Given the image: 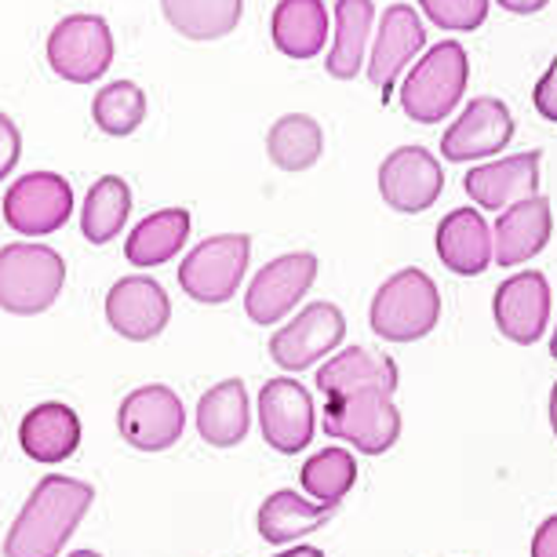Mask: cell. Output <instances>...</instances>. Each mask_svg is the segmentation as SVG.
Returning <instances> with one entry per match:
<instances>
[{
	"mask_svg": "<svg viewBox=\"0 0 557 557\" xmlns=\"http://www.w3.org/2000/svg\"><path fill=\"white\" fill-rule=\"evenodd\" d=\"M513 139V113L503 99L478 96L470 99L448 132L441 135V157L451 164H470L496 157Z\"/></svg>",
	"mask_w": 557,
	"mask_h": 557,
	"instance_id": "cell-14",
	"label": "cell"
},
{
	"mask_svg": "<svg viewBox=\"0 0 557 557\" xmlns=\"http://www.w3.org/2000/svg\"><path fill=\"white\" fill-rule=\"evenodd\" d=\"M470 84V59L459 40H441L423 59L412 62V70L401 81V110L416 124L448 121L459 107Z\"/></svg>",
	"mask_w": 557,
	"mask_h": 557,
	"instance_id": "cell-2",
	"label": "cell"
},
{
	"mask_svg": "<svg viewBox=\"0 0 557 557\" xmlns=\"http://www.w3.org/2000/svg\"><path fill=\"white\" fill-rule=\"evenodd\" d=\"M324 153V128L310 113H285L267 132V157L281 172H310Z\"/></svg>",
	"mask_w": 557,
	"mask_h": 557,
	"instance_id": "cell-28",
	"label": "cell"
},
{
	"mask_svg": "<svg viewBox=\"0 0 557 557\" xmlns=\"http://www.w3.org/2000/svg\"><path fill=\"white\" fill-rule=\"evenodd\" d=\"M299 485L313 503H321V507H329V510H339V503L350 496V488L357 485L354 451L343 445L321 448L318 456H310L302 462Z\"/></svg>",
	"mask_w": 557,
	"mask_h": 557,
	"instance_id": "cell-31",
	"label": "cell"
},
{
	"mask_svg": "<svg viewBox=\"0 0 557 557\" xmlns=\"http://www.w3.org/2000/svg\"><path fill=\"white\" fill-rule=\"evenodd\" d=\"M18 157H23V132H18V124L0 110V183L15 172Z\"/></svg>",
	"mask_w": 557,
	"mask_h": 557,
	"instance_id": "cell-34",
	"label": "cell"
},
{
	"mask_svg": "<svg viewBox=\"0 0 557 557\" xmlns=\"http://www.w3.org/2000/svg\"><path fill=\"white\" fill-rule=\"evenodd\" d=\"M550 234H554V212L543 194H535L521 205H510L507 212H499L496 226H492L496 262L499 267H521V262L535 259L550 245Z\"/></svg>",
	"mask_w": 557,
	"mask_h": 557,
	"instance_id": "cell-20",
	"label": "cell"
},
{
	"mask_svg": "<svg viewBox=\"0 0 557 557\" xmlns=\"http://www.w3.org/2000/svg\"><path fill=\"white\" fill-rule=\"evenodd\" d=\"M91 503L96 488L88 481L45 474L4 535V557H59Z\"/></svg>",
	"mask_w": 557,
	"mask_h": 557,
	"instance_id": "cell-1",
	"label": "cell"
},
{
	"mask_svg": "<svg viewBox=\"0 0 557 557\" xmlns=\"http://www.w3.org/2000/svg\"><path fill=\"white\" fill-rule=\"evenodd\" d=\"M107 321L110 329L128 343H150L157 339L168 321H172V299L146 273L121 277L107 296Z\"/></svg>",
	"mask_w": 557,
	"mask_h": 557,
	"instance_id": "cell-17",
	"label": "cell"
},
{
	"mask_svg": "<svg viewBox=\"0 0 557 557\" xmlns=\"http://www.w3.org/2000/svg\"><path fill=\"white\" fill-rule=\"evenodd\" d=\"M434 248L441 267H448L459 277H478L496 262V240H492V226L485 223L481 208H456L441 219Z\"/></svg>",
	"mask_w": 557,
	"mask_h": 557,
	"instance_id": "cell-19",
	"label": "cell"
},
{
	"mask_svg": "<svg viewBox=\"0 0 557 557\" xmlns=\"http://www.w3.org/2000/svg\"><path fill=\"white\" fill-rule=\"evenodd\" d=\"M419 8L430 23L448 34H470L488 18V0H419Z\"/></svg>",
	"mask_w": 557,
	"mask_h": 557,
	"instance_id": "cell-33",
	"label": "cell"
},
{
	"mask_svg": "<svg viewBox=\"0 0 557 557\" xmlns=\"http://www.w3.org/2000/svg\"><path fill=\"white\" fill-rule=\"evenodd\" d=\"M375 26L372 0H335V37L324 70L335 81H354L364 70V48Z\"/></svg>",
	"mask_w": 557,
	"mask_h": 557,
	"instance_id": "cell-27",
	"label": "cell"
},
{
	"mask_svg": "<svg viewBox=\"0 0 557 557\" xmlns=\"http://www.w3.org/2000/svg\"><path fill=\"white\" fill-rule=\"evenodd\" d=\"M66 285V262L55 248L15 240L0 248V310L34 318L55 307Z\"/></svg>",
	"mask_w": 557,
	"mask_h": 557,
	"instance_id": "cell-4",
	"label": "cell"
},
{
	"mask_svg": "<svg viewBox=\"0 0 557 557\" xmlns=\"http://www.w3.org/2000/svg\"><path fill=\"white\" fill-rule=\"evenodd\" d=\"M532 107L540 113L543 121L557 124V59L546 66V73L535 81V91H532Z\"/></svg>",
	"mask_w": 557,
	"mask_h": 557,
	"instance_id": "cell-35",
	"label": "cell"
},
{
	"mask_svg": "<svg viewBox=\"0 0 557 557\" xmlns=\"http://www.w3.org/2000/svg\"><path fill=\"white\" fill-rule=\"evenodd\" d=\"M132 215V186L121 175H102L91 183L81 208V234L88 245H110L121 237L124 223Z\"/></svg>",
	"mask_w": 557,
	"mask_h": 557,
	"instance_id": "cell-30",
	"label": "cell"
},
{
	"mask_svg": "<svg viewBox=\"0 0 557 557\" xmlns=\"http://www.w3.org/2000/svg\"><path fill=\"white\" fill-rule=\"evenodd\" d=\"M113 34L102 15H66L48 37V66L70 84H91L113 66Z\"/></svg>",
	"mask_w": 557,
	"mask_h": 557,
	"instance_id": "cell-7",
	"label": "cell"
},
{
	"mask_svg": "<svg viewBox=\"0 0 557 557\" xmlns=\"http://www.w3.org/2000/svg\"><path fill=\"white\" fill-rule=\"evenodd\" d=\"M259 426L267 445L281 456H296V451L310 448L313 434H318V408H313L307 386L288 380V375L262 383Z\"/></svg>",
	"mask_w": 557,
	"mask_h": 557,
	"instance_id": "cell-12",
	"label": "cell"
},
{
	"mask_svg": "<svg viewBox=\"0 0 557 557\" xmlns=\"http://www.w3.org/2000/svg\"><path fill=\"white\" fill-rule=\"evenodd\" d=\"M318 391L321 397H343V394H354V391H391L397 394V364L394 357L386 354H375L368 346H346L343 354L329 357L321 368H318Z\"/></svg>",
	"mask_w": 557,
	"mask_h": 557,
	"instance_id": "cell-21",
	"label": "cell"
},
{
	"mask_svg": "<svg viewBox=\"0 0 557 557\" xmlns=\"http://www.w3.org/2000/svg\"><path fill=\"white\" fill-rule=\"evenodd\" d=\"M550 430H554V437H557V383H554V391H550Z\"/></svg>",
	"mask_w": 557,
	"mask_h": 557,
	"instance_id": "cell-39",
	"label": "cell"
},
{
	"mask_svg": "<svg viewBox=\"0 0 557 557\" xmlns=\"http://www.w3.org/2000/svg\"><path fill=\"white\" fill-rule=\"evenodd\" d=\"M329 12L324 0H277L270 15V37L281 55L307 62L318 59L329 40Z\"/></svg>",
	"mask_w": 557,
	"mask_h": 557,
	"instance_id": "cell-23",
	"label": "cell"
},
{
	"mask_svg": "<svg viewBox=\"0 0 557 557\" xmlns=\"http://www.w3.org/2000/svg\"><path fill=\"white\" fill-rule=\"evenodd\" d=\"M190 223L194 219L186 208H161V212L146 215L124 240V259L139 270L164 267L183 251L186 237H190Z\"/></svg>",
	"mask_w": 557,
	"mask_h": 557,
	"instance_id": "cell-25",
	"label": "cell"
},
{
	"mask_svg": "<svg viewBox=\"0 0 557 557\" xmlns=\"http://www.w3.org/2000/svg\"><path fill=\"white\" fill-rule=\"evenodd\" d=\"M546 4H550V0H499V8L510 15H540Z\"/></svg>",
	"mask_w": 557,
	"mask_h": 557,
	"instance_id": "cell-37",
	"label": "cell"
},
{
	"mask_svg": "<svg viewBox=\"0 0 557 557\" xmlns=\"http://www.w3.org/2000/svg\"><path fill=\"white\" fill-rule=\"evenodd\" d=\"M346 339V318L335 302H310L288 324L270 335V357L285 372L313 368L324 354L339 350Z\"/></svg>",
	"mask_w": 557,
	"mask_h": 557,
	"instance_id": "cell-10",
	"label": "cell"
},
{
	"mask_svg": "<svg viewBox=\"0 0 557 557\" xmlns=\"http://www.w3.org/2000/svg\"><path fill=\"white\" fill-rule=\"evenodd\" d=\"M441 321V292L434 277L419 267L397 270L372 296L368 324L386 343H419Z\"/></svg>",
	"mask_w": 557,
	"mask_h": 557,
	"instance_id": "cell-3",
	"label": "cell"
},
{
	"mask_svg": "<svg viewBox=\"0 0 557 557\" xmlns=\"http://www.w3.org/2000/svg\"><path fill=\"white\" fill-rule=\"evenodd\" d=\"M146 110H150V102H146V91L135 81H110L91 99V121L99 124L102 135H113V139L139 132Z\"/></svg>",
	"mask_w": 557,
	"mask_h": 557,
	"instance_id": "cell-32",
	"label": "cell"
},
{
	"mask_svg": "<svg viewBox=\"0 0 557 557\" xmlns=\"http://www.w3.org/2000/svg\"><path fill=\"white\" fill-rule=\"evenodd\" d=\"M73 215V186L59 172H29L4 194V223L18 237L59 234Z\"/></svg>",
	"mask_w": 557,
	"mask_h": 557,
	"instance_id": "cell-8",
	"label": "cell"
},
{
	"mask_svg": "<svg viewBox=\"0 0 557 557\" xmlns=\"http://www.w3.org/2000/svg\"><path fill=\"white\" fill-rule=\"evenodd\" d=\"M273 557H324V550H318V546H292V550H281Z\"/></svg>",
	"mask_w": 557,
	"mask_h": 557,
	"instance_id": "cell-38",
	"label": "cell"
},
{
	"mask_svg": "<svg viewBox=\"0 0 557 557\" xmlns=\"http://www.w3.org/2000/svg\"><path fill=\"white\" fill-rule=\"evenodd\" d=\"M532 557H557V513H550L532 535Z\"/></svg>",
	"mask_w": 557,
	"mask_h": 557,
	"instance_id": "cell-36",
	"label": "cell"
},
{
	"mask_svg": "<svg viewBox=\"0 0 557 557\" xmlns=\"http://www.w3.org/2000/svg\"><path fill=\"white\" fill-rule=\"evenodd\" d=\"M550 281L540 270H521L507 277L492 296V318H496L499 335L510 343L532 346L550 329Z\"/></svg>",
	"mask_w": 557,
	"mask_h": 557,
	"instance_id": "cell-16",
	"label": "cell"
},
{
	"mask_svg": "<svg viewBox=\"0 0 557 557\" xmlns=\"http://www.w3.org/2000/svg\"><path fill=\"white\" fill-rule=\"evenodd\" d=\"M117 430L132 448L168 451L186 430V408L178 394L164 383L132 391L117 408Z\"/></svg>",
	"mask_w": 557,
	"mask_h": 557,
	"instance_id": "cell-11",
	"label": "cell"
},
{
	"mask_svg": "<svg viewBox=\"0 0 557 557\" xmlns=\"http://www.w3.org/2000/svg\"><path fill=\"white\" fill-rule=\"evenodd\" d=\"M324 434L346 441L361 456H383L401 437V412L391 391H354L324 401Z\"/></svg>",
	"mask_w": 557,
	"mask_h": 557,
	"instance_id": "cell-5",
	"label": "cell"
},
{
	"mask_svg": "<svg viewBox=\"0 0 557 557\" xmlns=\"http://www.w3.org/2000/svg\"><path fill=\"white\" fill-rule=\"evenodd\" d=\"M248 259H251L248 234H215L201 240L190 256L178 262V288L194 302H205V307L230 302L248 273Z\"/></svg>",
	"mask_w": 557,
	"mask_h": 557,
	"instance_id": "cell-6",
	"label": "cell"
},
{
	"mask_svg": "<svg viewBox=\"0 0 557 557\" xmlns=\"http://www.w3.org/2000/svg\"><path fill=\"white\" fill-rule=\"evenodd\" d=\"M70 557H102L99 550H73Z\"/></svg>",
	"mask_w": 557,
	"mask_h": 557,
	"instance_id": "cell-40",
	"label": "cell"
},
{
	"mask_svg": "<svg viewBox=\"0 0 557 557\" xmlns=\"http://www.w3.org/2000/svg\"><path fill=\"white\" fill-rule=\"evenodd\" d=\"M18 445L40 467L66 462L81 448V416L62 401H45L18 423Z\"/></svg>",
	"mask_w": 557,
	"mask_h": 557,
	"instance_id": "cell-22",
	"label": "cell"
},
{
	"mask_svg": "<svg viewBox=\"0 0 557 557\" xmlns=\"http://www.w3.org/2000/svg\"><path fill=\"white\" fill-rule=\"evenodd\" d=\"M423 48H426V29L423 18L416 15V8L412 4L383 8L380 34H375L372 55H368V81L383 96V102L394 96L397 81L412 70V62Z\"/></svg>",
	"mask_w": 557,
	"mask_h": 557,
	"instance_id": "cell-15",
	"label": "cell"
},
{
	"mask_svg": "<svg viewBox=\"0 0 557 557\" xmlns=\"http://www.w3.org/2000/svg\"><path fill=\"white\" fill-rule=\"evenodd\" d=\"M168 26L186 40H223L237 29L245 0H161Z\"/></svg>",
	"mask_w": 557,
	"mask_h": 557,
	"instance_id": "cell-29",
	"label": "cell"
},
{
	"mask_svg": "<svg viewBox=\"0 0 557 557\" xmlns=\"http://www.w3.org/2000/svg\"><path fill=\"white\" fill-rule=\"evenodd\" d=\"M540 164H543L540 150L499 157V161L470 168L467 178H462V190H467V197L478 208H488V212L499 215L510 205H521L540 194Z\"/></svg>",
	"mask_w": 557,
	"mask_h": 557,
	"instance_id": "cell-18",
	"label": "cell"
},
{
	"mask_svg": "<svg viewBox=\"0 0 557 557\" xmlns=\"http://www.w3.org/2000/svg\"><path fill=\"white\" fill-rule=\"evenodd\" d=\"M380 194L394 212L419 215L445 194V168L423 146H397L380 164Z\"/></svg>",
	"mask_w": 557,
	"mask_h": 557,
	"instance_id": "cell-13",
	"label": "cell"
},
{
	"mask_svg": "<svg viewBox=\"0 0 557 557\" xmlns=\"http://www.w3.org/2000/svg\"><path fill=\"white\" fill-rule=\"evenodd\" d=\"M550 357L557 361V329H554V335H550Z\"/></svg>",
	"mask_w": 557,
	"mask_h": 557,
	"instance_id": "cell-41",
	"label": "cell"
},
{
	"mask_svg": "<svg viewBox=\"0 0 557 557\" xmlns=\"http://www.w3.org/2000/svg\"><path fill=\"white\" fill-rule=\"evenodd\" d=\"M251 430V401L240 380H223L197 401V434L212 448H234Z\"/></svg>",
	"mask_w": 557,
	"mask_h": 557,
	"instance_id": "cell-24",
	"label": "cell"
},
{
	"mask_svg": "<svg viewBox=\"0 0 557 557\" xmlns=\"http://www.w3.org/2000/svg\"><path fill=\"white\" fill-rule=\"evenodd\" d=\"M332 513L335 510L321 507V503L302 499L296 488H277L259 507L256 529L267 543L285 546V543H296V540H302V535L324 529V524L332 521Z\"/></svg>",
	"mask_w": 557,
	"mask_h": 557,
	"instance_id": "cell-26",
	"label": "cell"
},
{
	"mask_svg": "<svg viewBox=\"0 0 557 557\" xmlns=\"http://www.w3.org/2000/svg\"><path fill=\"white\" fill-rule=\"evenodd\" d=\"M318 281V256L313 251H288L262 267L245 292V313L256 324H281L299 307L302 296Z\"/></svg>",
	"mask_w": 557,
	"mask_h": 557,
	"instance_id": "cell-9",
	"label": "cell"
}]
</instances>
